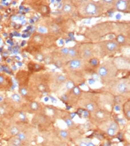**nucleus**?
I'll list each match as a JSON object with an SVG mask.
<instances>
[{
  "mask_svg": "<svg viewBox=\"0 0 130 146\" xmlns=\"http://www.w3.org/2000/svg\"><path fill=\"white\" fill-rule=\"evenodd\" d=\"M127 146H129V145H127Z\"/></svg>",
  "mask_w": 130,
  "mask_h": 146,
  "instance_id": "obj_39",
  "label": "nucleus"
},
{
  "mask_svg": "<svg viewBox=\"0 0 130 146\" xmlns=\"http://www.w3.org/2000/svg\"><path fill=\"white\" fill-rule=\"evenodd\" d=\"M12 99H13V101H15V102H17V103L20 102V101H21L20 96H18V94H13V95L12 96Z\"/></svg>",
  "mask_w": 130,
  "mask_h": 146,
  "instance_id": "obj_22",
  "label": "nucleus"
},
{
  "mask_svg": "<svg viewBox=\"0 0 130 146\" xmlns=\"http://www.w3.org/2000/svg\"><path fill=\"white\" fill-rule=\"evenodd\" d=\"M94 115H95L96 118L98 120H104L106 119V117L108 116L107 113L104 111L103 110H95V113H94Z\"/></svg>",
  "mask_w": 130,
  "mask_h": 146,
  "instance_id": "obj_8",
  "label": "nucleus"
},
{
  "mask_svg": "<svg viewBox=\"0 0 130 146\" xmlns=\"http://www.w3.org/2000/svg\"><path fill=\"white\" fill-rule=\"evenodd\" d=\"M72 6L70 4L67 3L63 6V11L64 13H70L71 11H72Z\"/></svg>",
  "mask_w": 130,
  "mask_h": 146,
  "instance_id": "obj_14",
  "label": "nucleus"
},
{
  "mask_svg": "<svg viewBox=\"0 0 130 146\" xmlns=\"http://www.w3.org/2000/svg\"><path fill=\"white\" fill-rule=\"evenodd\" d=\"M77 51L75 50L74 48H72L68 49V55L70 57H75V56L77 55Z\"/></svg>",
  "mask_w": 130,
  "mask_h": 146,
  "instance_id": "obj_16",
  "label": "nucleus"
},
{
  "mask_svg": "<svg viewBox=\"0 0 130 146\" xmlns=\"http://www.w3.org/2000/svg\"><path fill=\"white\" fill-rule=\"evenodd\" d=\"M9 133L12 136H16L19 133H20V130H19L18 127L13 126L12 127L9 129Z\"/></svg>",
  "mask_w": 130,
  "mask_h": 146,
  "instance_id": "obj_12",
  "label": "nucleus"
},
{
  "mask_svg": "<svg viewBox=\"0 0 130 146\" xmlns=\"http://www.w3.org/2000/svg\"><path fill=\"white\" fill-rule=\"evenodd\" d=\"M5 82V79L3 75H0V84H3Z\"/></svg>",
  "mask_w": 130,
  "mask_h": 146,
  "instance_id": "obj_29",
  "label": "nucleus"
},
{
  "mask_svg": "<svg viewBox=\"0 0 130 146\" xmlns=\"http://www.w3.org/2000/svg\"><path fill=\"white\" fill-rule=\"evenodd\" d=\"M123 110H124V114L126 116V118L129 120L130 119V105H129V101L126 102L125 103L124 107H123Z\"/></svg>",
  "mask_w": 130,
  "mask_h": 146,
  "instance_id": "obj_11",
  "label": "nucleus"
},
{
  "mask_svg": "<svg viewBox=\"0 0 130 146\" xmlns=\"http://www.w3.org/2000/svg\"><path fill=\"white\" fill-rule=\"evenodd\" d=\"M87 140H81L78 142V146H87Z\"/></svg>",
  "mask_w": 130,
  "mask_h": 146,
  "instance_id": "obj_26",
  "label": "nucleus"
},
{
  "mask_svg": "<svg viewBox=\"0 0 130 146\" xmlns=\"http://www.w3.org/2000/svg\"><path fill=\"white\" fill-rule=\"evenodd\" d=\"M44 60H45V62H46V64H49V63L51 62V58H50V57H49V56H48V57L45 58Z\"/></svg>",
  "mask_w": 130,
  "mask_h": 146,
  "instance_id": "obj_32",
  "label": "nucleus"
},
{
  "mask_svg": "<svg viewBox=\"0 0 130 146\" xmlns=\"http://www.w3.org/2000/svg\"><path fill=\"white\" fill-rule=\"evenodd\" d=\"M87 146H96V145H94L93 143H92L91 142H90V141L87 140Z\"/></svg>",
  "mask_w": 130,
  "mask_h": 146,
  "instance_id": "obj_33",
  "label": "nucleus"
},
{
  "mask_svg": "<svg viewBox=\"0 0 130 146\" xmlns=\"http://www.w3.org/2000/svg\"><path fill=\"white\" fill-rule=\"evenodd\" d=\"M84 12L87 15H97L100 12V7L94 2H87L85 5Z\"/></svg>",
  "mask_w": 130,
  "mask_h": 146,
  "instance_id": "obj_3",
  "label": "nucleus"
},
{
  "mask_svg": "<svg viewBox=\"0 0 130 146\" xmlns=\"http://www.w3.org/2000/svg\"><path fill=\"white\" fill-rule=\"evenodd\" d=\"M116 8L120 11H127L129 8V1H119L116 3Z\"/></svg>",
  "mask_w": 130,
  "mask_h": 146,
  "instance_id": "obj_5",
  "label": "nucleus"
},
{
  "mask_svg": "<svg viewBox=\"0 0 130 146\" xmlns=\"http://www.w3.org/2000/svg\"><path fill=\"white\" fill-rule=\"evenodd\" d=\"M31 109L33 110H37L39 109V104L37 102H33L31 103Z\"/></svg>",
  "mask_w": 130,
  "mask_h": 146,
  "instance_id": "obj_24",
  "label": "nucleus"
},
{
  "mask_svg": "<svg viewBox=\"0 0 130 146\" xmlns=\"http://www.w3.org/2000/svg\"><path fill=\"white\" fill-rule=\"evenodd\" d=\"M21 92H22V95H24V96H25L26 94H27V90H26V89L25 88H22V90H21Z\"/></svg>",
  "mask_w": 130,
  "mask_h": 146,
  "instance_id": "obj_34",
  "label": "nucleus"
},
{
  "mask_svg": "<svg viewBox=\"0 0 130 146\" xmlns=\"http://www.w3.org/2000/svg\"><path fill=\"white\" fill-rule=\"evenodd\" d=\"M73 93H74V94H75V96H79L81 94V90H80L79 88L75 86L73 88Z\"/></svg>",
  "mask_w": 130,
  "mask_h": 146,
  "instance_id": "obj_25",
  "label": "nucleus"
},
{
  "mask_svg": "<svg viewBox=\"0 0 130 146\" xmlns=\"http://www.w3.org/2000/svg\"><path fill=\"white\" fill-rule=\"evenodd\" d=\"M60 63H61V62H60ZM60 63L59 62H57L55 63V65H56L57 67H60L61 66V64H60Z\"/></svg>",
  "mask_w": 130,
  "mask_h": 146,
  "instance_id": "obj_36",
  "label": "nucleus"
},
{
  "mask_svg": "<svg viewBox=\"0 0 130 146\" xmlns=\"http://www.w3.org/2000/svg\"><path fill=\"white\" fill-rule=\"evenodd\" d=\"M105 131H106V133H107V135H108L109 136H115V135H116V134L117 133V132H116L115 131L113 130V129H111V128H109V127H107V128H106V129H105Z\"/></svg>",
  "mask_w": 130,
  "mask_h": 146,
  "instance_id": "obj_17",
  "label": "nucleus"
},
{
  "mask_svg": "<svg viewBox=\"0 0 130 146\" xmlns=\"http://www.w3.org/2000/svg\"><path fill=\"white\" fill-rule=\"evenodd\" d=\"M19 63V65L20 66H22V64H21V62H18Z\"/></svg>",
  "mask_w": 130,
  "mask_h": 146,
  "instance_id": "obj_38",
  "label": "nucleus"
},
{
  "mask_svg": "<svg viewBox=\"0 0 130 146\" xmlns=\"http://www.w3.org/2000/svg\"><path fill=\"white\" fill-rule=\"evenodd\" d=\"M56 81L58 83L62 84L66 81V77L63 75H58L56 77Z\"/></svg>",
  "mask_w": 130,
  "mask_h": 146,
  "instance_id": "obj_15",
  "label": "nucleus"
},
{
  "mask_svg": "<svg viewBox=\"0 0 130 146\" xmlns=\"http://www.w3.org/2000/svg\"><path fill=\"white\" fill-rule=\"evenodd\" d=\"M16 137L18 139H20L23 143H25L29 142V136H28L25 133H24V132H20V133L16 135Z\"/></svg>",
  "mask_w": 130,
  "mask_h": 146,
  "instance_id": "obj_9",
  "label": "nucleus"
},
{
  "mask_svg": "<svg viewBox=\"0 0 130 146\" xmlns=\"http://www.w3.org/2000/svg\"><path fill=\"white\" fill-rule=\"evenodd\" d=\"M37 58L39 60L41 61V60H43V56H42V55H41V54H39V55L37 56Z\"/></svg>",
  "mask_w": 130,
  "mask_h": 146,
  "instance_id": "obj_31",
  "label": "nucleus"
},
{
  "mask_svg": "<svg viewBox=\"0 0 130 146\" xmlns=\"http://www.w3.org/2000/svg\"><path fill=\"white\" fill-rule=\"evenodd\" d=\"M120 18H121V15H117V19H120Z\"/></svg>",
  "mask_w": 130,
  "mask_h": 146,
  "instance_id": "obj_37",
  "label": "nucleus"
},
{
  "mask_svg": "<svg viewBox=\"0 0 130 146\" xmlns=\"http://www.w3.org/2000/svg\"><path fill=\"white\" fill-rule=\"evenodd\" d=\"M62 52L65 54H68V49L67 48H64L62 50Z\"/></svg>",
  "mask_w": 130,
  "mask_h": 146,
  "instance_id": "obj_35",
  "label": "nucleus"
},
{
  "mask_svg": "<svg viewBox=\"0 0 130 146\" xmlns=\"http://www.w3.org/2000/svg\"><path fill=\"white\" fill-rule=\"evenodd\" d=\"M103 46L104 49H105L106 51L110 53L115 52V51H117L119 48V44H118L117 42L113 40L104 42V43L103 44Z\"/></svg>",
  "mask_w": 130,
  "mask_h": 146,
  "instance_id": "obj_4",
  "label": "nucleus"
},
{
  "mask_svg": "<svg viewBox=\"0 0 130 146\" xmlns=\"http://www.w3.org/2000/svg\"><path fill=\"white\" fill-rule=\"evenodd\" d=\"M19 117H20V118L22 119V120H25V118H26V117H25V115L23 114V113H22V112H21L20 114V115H19Z\"/></svg>",
  "mask_w": 130,
  "mask_h": 146,
  "instance_id": "obj_30",
  "label": "nucleus"
},
{
  "mask_svg": "<svg viewBox=\"0 0 130 146\" xmlns=\"http://www.w3.org/2000/svg\"><path fill=\"white\" fill-rule=\"evenodd\" d=\"M65 123H67L68 127H72V126L74 125V121H72V119L69 118V117H67V118H65Z\"/></svg>",
  "mask_w": 130,
  "mask_h": 146,
  "instance_id": "obj_19",
  "label": "nucleus"
},
{
  "mask_svg": "<svg viewBox=\"0 0 130 146\" xmlns=\"http://www.w3.org/2000/svg\"><path fill=\"white\" fill-rule=\"evenodd\" d=\"M90 62H91V64L94 66H95L98 64V61L96 58H92V59L90 60Z\"/></svg>",
  "mask_w": 130,
  "mask_h": 146,
  "instance_id": "obj_27",
  "label": "nucleus"
},
{
  "mask_svg": "<svg viewBox=\"0 0 130 146\" xmlns=\"http://www.w3.org/2000/svg\"><path fill=\"white\" fill-rule=\"evenodd\" d=\"M116 73L117 70L114 66H112L109 64H104L98 69V75L105 81H109L114 78Z\"/></svg>",
  "mask_w": 130,
  "mask_h": 146,
  "instance_id": "obj_2",
  "label": "nucleus"
},
{
  "mask_svg": "<svg viewBox=\"0 0 130 146\" xmlns=\"http://www.w3.org/2000/svg\"><path fill=\"white\" fill-rule=\"evenodd\" d=\"M82 66V62L80 60L74 59L69 62V68L71 70H76Z\"/></svg>",
  "mask_w": 130,
  "mask_h": 146,
  "instance_id": "obj_6",
  "label": "nucleus"
},
{
  "mask_svg": "<svg viewBox=\"0 0 130 146\" xmlns=\"http://www.w3.org/2000/svg\"><path fill=\"white\" fill-rule=\"evenodd\" d=\"M59 135L63 139H67L68 138V133L67 131H64V130H61L59 132Z\"/></svg>",
  "mask_w": 130,
  "mask_h": 146,
  "instance_id": "obj_18",
  "label": "nucleus"
},
{
  "mask_svg": "<svg viewBox=\"0 0 130 146\" xmlns=\"http://www.w3.org/2000/svg\"><path fill=\"white\" fill-rule=\"evenodd\" d=\"M125 41H126V39H125V37L123 36L122 35H119V36H117V42L120 44H123L124 43Z\"/></svg>",
  "mask_w": 130,
  "mask_h": 146,
  "instance_id": "obj_23",
  "label": "nucleus"
},
{
  "mask_svg": "<svg viewBox=\"0 0 130 146\" xmlns=\"http://www.w3.org/2000/svg\"><path fill=\"white\" fill-rule=\"evenodd\" d=\"M81 53L83 56L86 59H89L93 56V52H92L91 49L89 48H85L83 49Z\"/></svg>",
  "mask_w": 130,
  "mask_h": 146,
  "instance_id": "obj_10",
  "label": "nucleus"
},
{
  "mask_svg": "<svg viewBox=\"0 0 130 146\" xmlns=\"http://www.w3.org/2000/svg\"><path fill=\"white\" fill-rule=\"evenodd\" d=\"M107 127L113 129V130L115 131L116 132H117V133H118V132H119V129H120L119 125H118V124H117V123H116V122H115V121H111L110 123L108 124Z\"/></svg>",
  "mask_w": 130,
  "mask_h": 146,
  "instance_id": "obj_13",
  "label": "nucleus"
},
{
  "mask_svg": "<svg viewBox=\"0 0 130 146\" xmlns=\"http://www.w3.org/2000/svg\"><path fill=\"white\" fill-rule=\"evenodd\" d=\"M9 146H25V143H23L20 139H18L17 137H13L9 140Z\"/></svg>",
  "mask_w": 130,
  "mask_h": 146,
  "instance_id": "obj_7",
  "label": "nucleus"
},
{
  "mask_svg": "<svg viewBox=\"0 0 130 146\" xmlns=\"http://www.w3.org/2000/svg\"><path fill=\"white\" fill-rule=\"evenodd\" d=\"M129 80L122 79L113 82L111 89L113 94L117 95H124L127 93L129 94Z\"/></svg>",
  "mask_w": 130,
  "mask_h": 146,
  "instance_id": "obj_1",
  "label": "nucleus"
},
{
  "mask_svg": "<svg viewBox=\"0 0 130 146\" xmlns=\"http://www.w3.org/2000/svg\"><path fill=\"white\" fill-rule=\"evenodd\" d=\"M74 87V82L71 81H68V82H67L66 83V88H67L68 90H71Z\"/></svg>",
  "mask_w": 130,
  "mask_h": 146,
  "instance_id": "obj_21",
  "label": "nucleus"
},
{
  "mask_svg": "<svg viewBox=\"0 0 130 146\" xmlns=\"http://www.w3.org/2000/svg\"><path fill=\"white\" fill-rule=\"evenodd\" d=\"M38 31H39V32L42 33H46V32H47L46 28H45V27H39V29H38Z\"/></svg>",
  "mask_w": 130,
  "mask_h": 146,
  "instance_id": "obj_28",
  "label": "nucleus"
},
{
  "mask_svg": "<svg viewBox=\"0 0 130 146\" xmlns=\"http://www.w3.org/2000/svg\"><path fill=\"white\" fill-rule=\"evenodd\" d=\"M51 31L53 33H58L59 32V27L58 26L57 24H53L51 27Z\"/></svg>",
  "mask_w": 130,
  "mask_h": 146,
  "instance_id": "obj_20",
  "label": "nucleus"
}]
</instances>
